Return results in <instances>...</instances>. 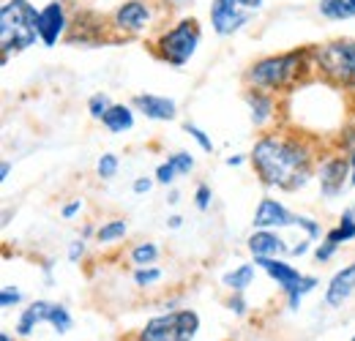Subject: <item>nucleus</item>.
<instances>
[{
    "label": "nucleus",
    "mask_w": 355,
    "mask_h": 341,
    "mask_svg": "<svg viewBox=\"0 0 355 341\" xmlns=\"http://www.w3.org/2000/svg\"><path fill=\"white\" fill-rule=\"evenodd\" d=\"M252 164L266 186L298 191L311 175V150L293 137H263L252 150Z\"/></svg>",
    "instance_id": "1"
},
{
    "label": "nucleus",
    "mask_w": 355,
    "mask_h": 341,
    "mask_svg": "<svg viewBox=\"0 0 355 341\" xmlns=\"http://www.w3.org/2000/svg\"><path fill=\"white\" fill-rule=\"evenodd\" d=\"M39 36V11L31 6V0H8L0 8V46L3 58L11 52H22Z\"/></svg>",
    "instance_id": "2"
},
{
    "label": "nucleus",
    "mask_w": 355,
    "mask_h": 341,
    "mask_svg": "<svg viewBox=\"0 0 355 341\" xmlns=\"http://www.w3.org/2000/svg\"><path fill=\"white\" fill-rule=\"evenodd\" d=\"M306 55L309 52L301 49V52H284V55L263 58V60H257L249 69L246 80L257 87V90H282V87H290L298 80V74L304 69H309Z\"/></svg>",
    "instance_id": "3"
},
{
    "label": "nucleus",
    "mask_w": 355,
    "mask_h": 341,
    "mask_svg": "<svg viewBox=\"0 0 355 341\" xmlns=\"http://www.w3.org/2000/svg\"><path fill=\"white\" fill-rule=\"evenodd\" d=\"M314 55H317L314 66L331 85L355 87V39H339V42L325 44Z\"/></svg>",
    "instance_id": "4"
},
{
    "label": "nucleus",
    "mask_w": 355,
    "mask_h": 341,
    "mask_svg": "<svg viewBox=\"0 0 355 341\" xmlns=\"http://www.w3.org/2000/svg\"><path fill=\"white\" fill-rule=\"evenodd\" d=\"M200 317L194 311H173L145 322L137 341H191L197 336Z\"/></svg>",
    "instance_id": "5"
},
{
    "label": "nucleus",
    "mask_w": 355,
    "mask_h": 341,
    "mask_svg": "<svg viewBox=\"0 0 355 341\" xmlns=\"http://www.w3.org/2000/svg\"><path fill=\"white\" fill-rule=\"evenodd\" d=\"M197 44H200V25H197V19L189 17V19H180L173 30H167L159 39L156 52L162 60H167L173 66H183L197 52Z\"/></svg>",
    "instance_id": "6"
},
{
    "label": "nucleus",
    "mask_w": 355,
    "mask_h": 341,
    "mask_svg": "<svg viewBox=\"0 0 355 341\" xmlns=\"http://www.w3.org/2000/svg\"><path fill=\"white\" fill-rule=\"evenodd\" d=\"M252 19V11L241 6V0H214L211 3V25L219 36L238 33Z\"/></svg>",
    "instance_id": "7"
},
{
    "label": "nucleus",
    "mask_w": 355,
    "mask_h": 341,
    "mask_svg": "<svg viewBox=\"0 0 355 341\" xmlns=\"http://www.w3.org/2000/svg\"><path fill=\"white\" fill-rule=\"evenodd\" d=\"M63 30H66V8L60 0H49L39 11V36L44 46H55Z\"/></svg>",
    "instance_id": "8"
},
{
    "label": "nucleus",
    "mask_w": 355,
    "mask_h": 341,
    "mask_svg": "<svg viewBox=\"0 0 355 341\" xmlns=\"http://www.w3.org/2000/svg\"><path fill=\"white\" fill-rule=\"evenodd\" d=\"M115 28L123 33H142L150 25V8L142 0H126L115 11Z\"/></svg>",
    "instance_id": "9"
},
{
    "label": "nucleus",
    "mask_w": 355,
    "mask_h": 341,
    "mask_svg": "<svg viewBox=\"0 0 355 341\" xmlns=\"http://www.w3.org/2000/svg\"><path fill=\"white\" fill-rule=\"evenodd\" d=\"M298 224V216L290 213L282 202L266 197L260 205H257V213H254V227L260 229H279V227H295Z\"/></svg>",
    "instance_id": "10"
},
{
    "label": "nucleus",
    "mask_w": 355,
    "mask_h": 341,
    "mask_svg": "<svg viewBox=\"0 0 355 341\" xmlns=\"http://www.w3.org/2000/svg\"><path fill=\"white\" fill-rule=\"evenodd\" d=\"M347 175H353V164H347L345 159H331L320 167V189L325 197H336L342 194Z\"/></svg>",
    "instance_id": "11"
},
{
    "label": "nucleus",
    "mask_w": 355,
    "mask_h": 341,
    "mask_svg": "<svg viewBox=\"0 0 355 341\" xmlns=\"http://www.w3.org/2000/svg\"><path fill=\"white\" fill-rule=\"evenodd\" d=\"M254 259H257V265L266 270L268 276H270V279H273L284 292H293V290L301 284V279H304L293 265L282 262L279 256H254Z\"/></svg>",
    "instance_id": "12"
},
{
    "label": "nucleus",
    "mask_w": 355,
    "mask_h": 341,
    "mask_svg": "<svg viewBox=\"0 0 355 341\" xmlns=\"http://www.w3.org/2000/svg\"><path fill=\"white\" fill-rule=\"evenodd\" d=\"M134 104H137L139 112H142L145 118H150V121H175V115H178L175 101H173V98H164V96H150V93H145V96H137Z\"/></svg>",
    "instance_id": "13"
},
{
    "label": "nucleus",
    "mask_w": 355,
    "mask_h": 341,
    "mask_svg": "<svg viewBox=\"0 0 355 341\" xmlns=\"http://www.w3.org/2000/svg\"><path fill=\"white\" fill-rule=\"evenodd\" d=\"M355 292V262L353 265H347V268H342L334 279H331V284H328V292H325V300H328V306H342L345 300L350 298Z\"/></svg>",
    "instance_id": "14"
},
{
    "label": "nucleus",
    "mask_w": 355,
    "mask_h": 341,
    "mask_svg": "<svg viewBox=\"0 0 355 341\" xmlns=\"http://www.w3.org/2000/svg\"><path fill=\"white\" fill-rule=\"evenodd\" d=\"M249 252L254 256H282L287 254V243L273 232V229H260L249 238Z\"/></svg>",
    "instance_id": "15"
},
{
    "label": "nucleus",
    "mask_w": 355,
    "mask_h": 341,
    "mask_svg": "<svg viewBox=\"0 0 355 341\" xmlns=\"http://www.w3.org/2000/svg\"><path fill=\"white\" fill-rule=\"evenodd\" d=\"M49 311H52V303H46V300H36L33 306H28V308L22 311L19 322H17V333H19V336H31L36 325L49 322Z\"/></svg>",
    "instance_id": "16"
},
{
    "label": "nucleus",
    "mask_w": 355,
    "mask_h": 341,
    "mask_svg": "<svg viewBox=\"0 0 355 341\" xmlns=\"http://www.w3.org/2000/svg\"><path fill=\"white\" fill-rule=\"evenodd\" d=\"M246 101H249V107H252V123L254 126H263L268 118L273 115V110H276V104H273V98L268 96V90H249L246 93Z\"/></svg>",
    "instance_id": "17"
},
{
    "label": "nucleus",
    "mask_w": 355,
    "mask_h": 341,
    "mask_svg": "<svg viewBox=\"0 0 355 341\" xmlns=\"http://www.w3.org/2000/svg\"><path fill=\"white\" fill-rule=\"evenodd\" d=\"M101 123L110 128L112 134H123V131H129L134 126V115L129 107H123V104H112L110 110H107V115L101 118Z\"/></svg>",
    "instance_id": "18"
},
{
    "label": "nucleus",
    "mask_w": 355,
    "mask_h": 341,
    "mask_svg": "<svg viewBox=\"0 0 355 341\" xmlns=\"http://www.w3.org/2000/svg\"><path fill=\"white\" fill-rule=\"evenodd\" d=\"M249 284H254V265H249V262L224 276V287H230L232 292H243Z\"/></svg>",
    "instance_id": "19"
},
{
    "label": "nucleus",
    "mask_w": 355,
    "mask_h": 341,
    "mask_svg": "<svg viewBox=\"0 0 355 341\" xmlns=\"http://www.w3.org/2000/svg\"><path fill=\"white\" fill-rule=\"evenodd\" d=\"M320 14L328 17V19H336V22L355 17L353 6L347 0H320Z\"/></svg>",
    "instance_id": "20"
},
{
    "label": "nucleus",
    "mask_w": 355,
    "mask_h": 341,
    "mask_svg": "<svg viewBox=\"0 0 355 341\" xmlns=\"http://www.w3.org/2000/svg\"><path fill=\"white\" fill-rule=\"evenodd\" d=\"M126 235V221H107L104 227H98V232H96V241L98 243H115V241H121Z\"/></svg>",
    "instance_id": "21"
},
{
    "label": "nucleus",
    "mask_w": 355,
    "mask_h": 341,
    "mask_svg": "<svg viewBox=\"0 0 355 341\" xmlns=\"http://www.w3.org/2000/svg\"><path fill=\"white\" fill-rule=\"evenodd\" d=\"M156 256H159V249L153 243H139L132 249V262L137 268H150L156 262Z\"/></svg>",
    "instance_id": "22"
},
{
    "label": "nucleus",
    "mask_w": 355,
    "mask_h": 341,
    "mask_svg": "<svg viewBox=\"0 0 355 341\" xmlns=\"http://www.w3.org/2000/svg\"><path fill=\"white\" fill-rule=\"evenodd\" d=\"M49 325L55 328V333H69V328H71V314L66 311V306L52 303V311H49Z\"/></svg>",
    "instance_id": "23"
},
{
    "label": "nucleus",
    "mask_w": 355,
    "mask_h": 341,
    "mask_svg": "<svg viewBox=\"0 0 355 341\" xmlns=\"http://www.w3.org/2000/svg\"><path fill=\"white\" fill-rule=\"evenodd\" d=\"M314 287H317V279H314V276H304V279H301V284H298L293 292H287V303H290V308H293V311H298L301 298H304L306 292H311Z\"/></svg>",
    "instance_id": "24"
},
{
    "label": "nucleus",
    "mask_w": 355,
    "mask_h": 341,
    "mask_svg": "<svg viewBox=\"0 0 355 341\" xmlns=\"http://www.w3.org/2000/svg\"><path fill=\"white\" fill-rule=\"evenodd\" d=\"M110 107H112V104H110V96H107V93H96V96H90V101H88L90 118L101 121V118L107 115V110H110Z\"/></svg>",
    "instance_id": "25"
},
{
    "label": "nucleus",
    "mask_w": 355,
    "mask_h": 341,
    "mask_svg": "<svg viewBox=\"0 0 355 341\" xmlns=\"http://www.w3.org/2000/svg\"><path fill=\"white\" fill-rule=\"evenodd\" d=\"M96 170H98V177H104V180L115 177V175H118V156H115V153H104V156L98 159Z\"/></svg>",
    "instance_id": "26"
},
{
    "label": "nucleus",
    "mask_w": 355,
    "mask_h": 341,
    "mask_svg": "<svg viewBox=\"0 0 355 341\" xmlns=\"http://www.w3.org/2000/svg\"><path fill=\"white\" fill-rule=\"evenodd\" d=\"M183 131H186L189 137H194V139H197V145H200L205 153H214V142H211V137H208V134H205V131H202L200 126H194V123H186V126H183Z\"/></svg>",
    "instance_id": "27"
},
{
    "label": "nucleus",
    "mask_w": 355,
    "mask_h": 341,
    "mask_svg": "<svg viewBox=\"0 0 355 341\" xmlns=\"http://www.w3.org/2000/svg\"><path fill=\"white\" fill-rule=\"evenodd\" d=\"M162 279V270L159 268H139L137 273H134V281L139 284V287H150V284H156Z\"/></svg>",
    "instance_id": "28"
},
{
    "label": "nucleus",
    "mask_w": 355,
    "mask_h": 341,
    "mask_svg": "<svg viewBox=\"0 0 355 341\" xmlns=\"http://www.w3.org/2000/svg\"><path fill=\"white\" fill-rule=\"evenodd\" d=\"M170 161L175 164L178 175H189V172L194 170V159H191L186 150H178V153H173V156H170Z\"/></svg>",
    "instance_id": "29"
},
{
    "label": "nucleus",
    "mask_w": 355,
    "mask_h": 341,
    "mask_svg": "<svg viewBox=\"0 0 355 341\" xmlns=\"http://www.w3.org/2000/svg\"><path fill=\"white\" fill-rule=\"evenodd\" d=\"M339 232H342L345 243H347V241H353V238H355V211H353V208L342 213V224H339Z\"/></svg>",
    "instance_id": "30"
},
{
    "label": "nucleus",
    "mask_w": 355,
    "mask_h": 341,
    "mask_svg": "<svg viewBox=\"0 0 355 341\" xmlns=\"http://www.w3.org/2000/svg\"><path fill=\"white\" fill-rule=\"evenodd\" d=\"M19 300H22V292H19V290H14V287H3V292H0V306H3V308L17 306Z\"/></svg>",
    "instance_id": "31"
},
{
    "label": "nucleus",
    "mask_w": 355,
    "mask_h": 341,
    "mask_svg": "<svg viewBox=\"0 0 355 341\" xmlns=\"http://www.w3.org/2000/svg\"><path fill=\"white\" fill-rule=\"evenodd\" d=\"M175 175H178L175 164H173V161H170V159H167V164H162V167H159V170H156V180H159V183H164V186H167V183H173V180H175Z\"/></svg>",
    "instance_id": "32"
},
{
    "label": "nucleus",
    "mask_w": 355,
    "mask_h": 341,
    "mask_svg": "<svg viewBox=\"0 0 355 341\" xmlns=\"http://www.w3.org/2000/svg\"><path fill=\"white\" fill-rule=\"evenodd\" d=\"M336 243H331V241H322V246H317V252H314V256H317V262H328L331 256L336 254Z\"/></svg>",
    "instance_id": "33"
},
{
    "label": "nucleus",
    "mask_w": 355,
    "mask_h": 341,
    "mask_svg": "<svg viewBox=\"0 0 355 341\" xmlns=\"http://www.w3.org/2000/svg\"><path fill=\"white\" fill-rule=\"evenodd\" d=\"M295 227H304L306 235H309V241H317V238H320V224L306 218V216H298V224H295Z\"/></svg>",
    "instance_id": "34"
},
{
    "label": "nucleus",
    "mask_w": 355,
    "mask_h": 341,
    "mask_svg": "<svg viewBox=\"0 0 355 341\" xmlns=\"http://www.w3.org/2000/svg\"><path fill=\"white\" fill-rule=\"evenodd\" d=\"M194 205H197V211H208V208H211V189H208V186H200V189H197Z\"/></svg>",
    "instance_id": "35"
},
{
    "label": "nucleus",
    "mask_w": 355,
    "mask_h": 341,
    "mask_svg": "<svg viewBox=\"0 0 355 341\" xmlns=\"http://www.w3.org/2000/svg\"><path fill=\"white\" fill-rule=\"evenodd\" d=\"M83 252H85V243H83V241H74V243L69 246V259L77 262V259L83 256Z\"/></svg>",
    "instance_id": "36"
},
{
    "label": "nucleus",
    "mask_w": 355,
    "mask_h": 341,
    "mask_svg": "<svg viewBox=\"0 0 355 341\" xmlns=\"http://www.w3.org/2000/svg\"><path fill=\"white\" fill-rule=\"evenodd\" d=\"M150 191V180L148 177H137L134 180V194H148Z\"/></svg>",
    "instance_id": "37"
},
{
    "label": "nucleus",
    "mask_w": 355,
    "mask_h": 341,
    "mask_svg": "<svg viewBox=\"0 0 355 341\" xmlns=\"http://www.w3.org/2000/svg\"><path fill=\"white\" fill-rule=\"evenodd\" d=\"M80 208H83V202H80V200L69 202V205L63 208V218H71V216H77V213H80Z\"/></svg>",
    "instance_id": "38"
},
{
    "label": "nucleus",
    "mask_w": 355,
    "mask_h": 341,
    "mask_svg": "<svg viewBox=\"0 0 355 341\" xmlns=\"http://www.w3.org/2000/svg\"><path fill=\"white\" fill-rule=\"evenodd\" d=\"M309 246H311V241H304V243H298L295 249H290V254L293 256H301V254H306L309 252Z\"/></svg>",
    "instance_id": "39"
},
{
    "label": "nucleus",
    "mask_w": 355,
    "mask_h": 341,
    "mask_svg": "<svg viewBox=\"0 0 355 341\" xmlns=\"http://www.w3.org/2000/svg\"><path fill=\"white\" fill-rule=\"evenodd\" d=\"M230 308H232L235 314H243V311H246V303H243L241 298H232L230 300Z\"/></svg>",
    "instance_id": "40"
},
{
    "label": "nucleus",
    "mask_w": 355,
    "mask_h": 341,
    "mask_svg": "<svg viewBox=\"0 0 355 341\" xmlns=\"http://www.w3.org/2000/svg\"><path fill=\"white\" fill-rule=\"evenodd\" d=\"M241 6L246 11H257V8H263V0H241Z\"/></svg>",
    "instance_id": "41"
},
{
    "label": "nucleus",
    "mask_w": 355,
    "mask_h": 341,
    "mask_svg": "<svg viewBox=\"0 0 355 341\" xmlns=\"http://www.w3.org/2000/svg\"><path fill=\"white\" fill-rule=\"evenodd\" d=\"M8 175H11V164H8V161H3V167H0V180H6Z\"/></svg>",
    "instance_id": "42"
},
{
    "label": "nucleus",
    "mask_w": 355,
    "mask_h": 341,
    "mask_svg": "<svg viewBox=\"0 0 355 341\" xmlns=\"http://www.w3.org/2000/svg\"><path fill=\"white\" fill-rule=\"evenodd\" d=\"M227 164H230V167H241V164H243V159H241V156H230V159H227Z\"/></svg>",
    "instance_id": "43"
},
{
    "label": "nucleus",
    "mask_w": 355,
    "mask_h": 341,
    "mask_svg": "<svg viewBox=\"0 0 355 341\" xmlns=\"http://www.w3.org/2000/svg\"><path fill=\"white\" fill-rule=\"evenodd\" d=\"M180 224H183V218H180V216H173V218H170V227H173V229H178Z\"/></svg>",
    "instance_id": "44"
},
{
    "label": "nucleus",
    "mask_w": 355,
    "mask_h": 341,
    "mask_svg": "<svg viewBox=\"0 0 355 341\" xmlns=\"http://www.w3.org/2000/svg\"><path fill=\"white\" fill-rule=\"evenodd\" d=\"M350 164H353V175H350V183L355 186V153H353V161H350Z\"/></svg>",
    "instance_id": "45"
},
{
    "label": "nucleus",
    "mask_w": 355,
    "mask_h": 341,
    "mask_svg": "<svg viewBox=\"0 0 355 341\" xmlns=\"http://www.w3.org/2000/svg\"><path fill=\"white\" fill-rule=\"evenodd\" d=\"M0 341H14V339H11L8 333H3V336H0Z\"/></svg>",
    "instance_id": "46"
},
{
    "label": "nucleus",
    "mask_w": 355,
    "mask_h": 341,
    "mask_svg": "<svg viewBox=\"0 0 355 341\" xmlns=\"http://www.w3.org/2000/svg\"><path fill=\"white\" fill-rule=\"evenodd\" d=\"M347 3H350V6H353V11H355V0H347Z\"/></svg>",
    "instance_id": "47"
},
{
    "label": "nucleus",
    "mask_w": 355,
    "mask_h": 341,
    "mask_svg": "<svg viewBox=\"0 0 355 341\" xmlns=\"http://www.w3.org/2000/svg\"><path fill=\"white\" fill-rule=\"evenodd\" d=\"M353 341H355V336H353Z\"/></svg>",
    "instance_id": "48"
},
{
    "label": "nucleus",
    "mask_w": 355,
    "mask_h": 341,
    "mask_svg": "<svg viewBox=\"0 0 355 341\" xmlns=\"http://www.w3.org/2000/svg\"><path fill=\"white\" fill-rule=\"evenodd\" d=\"M353 211H355V208H353Z\"/></svg>",
    "instance_id": "49"
}]
</instances>
